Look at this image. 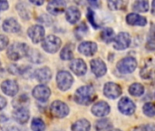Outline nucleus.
<instances>
[{"label":"nucleus","instance_id":"2f4dec72","mask_svg":"<svg viewBox=\"0 0 155 131\" xmlns=\"http://www.w3.org/2000/svg\"><path fill=\"white\" fill-rule=\"evenodd\" d=\"M143 112L150 118L154 117V105L153 103H146L143 106Z\"/></svg>","mask_w":155,"mask_h":131},{"label":"nucleus","instance_id":"412c9836","mask_svg":"<svg viewBox=\"0 0 155 131\" xmlns=\"http://www.w3.org/2000/svg\"><path fill=\"white\" fill-rule=\"evenodd\" d=\"M126 22L129 25H132V26H144L147 24V19L144 16H140L138 14L131 13V14L127 15V16H126Z\"/></svg>","mask_w":155,"mask_h":131},{"label":"nucleus","instance_id":"dca6fc26","mask_svg":"<svg viewBox=\"0 0 155 131\" xmlns=\"http://www.w3.org/2000/svg\"><path fill=\"white\" fill-rule=\"evenodd\" d=\"M78 50L81 54H84V56L90 57V56H93L96 53L97 45L92 41H84L79 45Z\"/></svg>","mask_w":155,"mask_h":131},{"label":"nucleus","instance_id":"ea45409f","mask_svg":"<svg viewBox=\"0 0 155 131\" xmlns=\"http://www.w3.org/2000/svg\"><path fill=\"white\" fill-rule=\"evenodd\" d=\"M89 4L92 5H94V7H98L101 3L99 1H89Z\"/></svg>","mask_w":155,"mask_h":131},{"label":"nucleus","instance_id":"5701e85b","mask_svg":"<svg viewBox=\"0 0 155 131\" xmlns=\"http://www.w3.org/2000/svg\"><path fill=\"white\" fill-rule=\"evenodd\" d=\"M90 129H91V124L88 120L84 119L77 120L72 126L73 131H90Z\"/></svg>","mask_w":155,"mask_h":131},{"label":"nucleus","instance_id":"f8f14e48","mask_svg":"<svg viewBox=\"0 0 155 131\" xmlns=\"http://www.w3.org/2000/svg\"><path fill=\"white\" fill-rule=\"evenodd\" d=\"M119 110L124 115H132L135 111V104L128 98H123L118 103Z\"/></svg>","mask_w":155,"mask_h":131},{"label":"nucleus","instance_id":"aec40b11","mask_svg":"<svg viewBox=\"0 0 155 131\" xmlns=\"http://www.w3.org/2000/svg\"><path fill=\"white\" fill-rule=\"evenodd\" d=\"M35 78L41 83H47L52 78V72L49 67H41L35 72Z\"/></svg>","mask_w":155,"mask_h":131},{"label":"nucleus","instance_id":"423d86ee","mask_svg":"<svg viewBox=\"0 0 155 131\" xmlns=\"http://www.w3.org/2000/svg\"><path fill=\"white\" fill-rule=\"evenodd\" d=\"M51 113L54 117L58 119H63L69 114V108L68 106L59 100H56L51 104L50 107Z\"/></svg>","mask_w":155,"mask_h":131},{"label":"nucleus","instance_id":"b1692460","mask_svg":"<svg viewBox=\"0 0 155 131\" xmlns=\"http://www.w3.org/2000/svg\"><path fill=\"white\" fill-rule=\"evenodd\" d=\"M95 129L96 131H111L113 129L112 122L107 119L98 120L95 125Z\"/></svg>","mask_w":155,"mask_h":131},{"label":"nucleus","instance_id":"20e7f679","mask_svg":"<svg viewBox=\"0 0 155 131\" xmlns=\"http://www.w3.org/2000/svg\"><path fill=\"white\" fill-rule=\"evenodd\" d=\"M61 44L62 41L61 39L56 36H47L42 43V47L48 53H55L59 50V48L61 47Z\"/></svg>","mask_w":155,"mask_h":131},{"label":"nucleus","instance_id":"f704fd0d","mask_svg":"<svg viewBox=\"0 0 155 131\" xmlns=\"http://www.w3.org/2000/svg\"><path fill=\"white\" fill-rule=\"evenodd\" d=\"M87 17L90 21V23L94 26V27H98V25L95 23V20H94V13L93 12L92 9H88V12H87Z\"/></svg>","mask_w":155,"mask_h":131},{"label":"nucleus","instance_id":"9d476101","mask_svg":"<svg viewBox=\"0 0 155 131\" xmlns=\"http://www.w3.org/2000/svg\"><path fill=\"white\" fill-rule=\"evenodd\" d=\"M51 95V90L45 85H39L36 86L33 89V96L35 98L41 102H45Z\"/></svg>","mask_w":155,"mask_h":131},{"label":"nucleus","instance_id":"a878e982","mask_svg":"<svg viewBox=\"0 0 155 131\" xmlns=\"http://www.w3.org/2000/svg\"><path fill=\"white\" fill-rule=\"evenodd\" d=\"M26 57H28V59L34 63H41L43 62V56L35 49H32V50H29L28 49V52H27V55Z\"/></svg>","mask_w":155,"mask_h":131},{"label":"nucleus","instance_id":"0eeeda50","mask_svg":"<svg viewBox=\"0 0 155 131\" xmlns=\"http://www.w3.org/2000/svg\"><path fill=\"white\" fill-rule=\"evenodd\" d=\"M114 47L117 50H124L129 47L131 44V36L126 32H121L114 39Z\"/></svg>","mask_w":155,"mask_h":131},{"label":"nucleus","instance_id":"6e6552de","mask_svg":"<svg viewBox=\"0 0 155 131\" xmlns=\"http://www.w3.org/2000/svg\"><path fill=\"white\" fill-rule=\"evenodd\" d=\"M104 94L105 97H107L110 99H115L122 95V88L116 83L108 82L104 85Z\"/></svg>","mask_w":155,"mask_h":131},{"label":"nucleus","instance_id":"9b49d317","mask_svg":"<svg viewBox=\"0 0 155 131\" xmlns=\"http://www.w3.org/2000/svg\"><path fill=\"white\" fill-rule=\"evenodd\" d=\"M66 8V2L63 0H54L50 1L47 5V11L54 16L62 14Z\"/></svg>","mask_w":155,"mask_h":131},{"label":"nucleus","instance_id":"4be33fe9","mask_svg":"<svg viewBox=\"0 0 155 131\" xmlns=\"http://www.w3.org/2000/svg\"><path fill=\"white\" fill-rule=\"evenodd\" d=\"M81 18V12L76 6H70L66 10V20L71 24H75Z\"/></svg>","mask_w":155,"mask_h":131},{"label":"nucleus","instance_id":"37998d69","mask_svg":"<svg viewBox=\"0 0 155 131\" xmlns=\"http://www.w3.org/2000/svg\"><path fill=\"white\" fill-rule=\"evenodd\" d=\"M111 131H122V130H120V129H113V130H111Z\"/></svg>","mask_w":155,"mask_h":131},{"label":"nucleus","instance_id":"4c0bfd02","mask_svg":"<svg viewBox=\"0 0 155 131\" xmlns=\"http://www.w3.org/2000/svg\"><path fill=\"white\" fill-rule=\"evenodd\" d=\"M6 106V100L5 98H3L2 96H0V110H2L3 109H5Z\"/></svg>","mask_w":155,"mask_h":131},{"label":"nucleus","instance_id":"2eb2a0df","mask_svg":"<svg viewBox=\"0 0 155 131\" xmlns=\"http://www.w3.org/2000/svg\"><path fill=\"white\" fill-rule=\"evenodd\" d=\"M70 69L77 76H84L87 71L85 62L81 58L74 59L70 64Z\"/></svg>","mask_w":155,"mask_h":131},{"label":"nucleus","instance_id":"79ce46f5","mask_svg":"<svg viewBox=\"0 0 155 131\" xmlns=\"http://www.w3.org/2000/svg\"><path fill=\"white\" fill-rule=\"evenodd\" d=\"M5 131H19L18 130V129H16V128H15V127H9L8 128V129H5Z\"/></svg>","mask_w":155,"mask_h":131},{"label":"nucleus","instance_id":"39448f33","mask_svg":"<svg viewBox=\"0 0 155 131\" xmlns=\"http://www.w3.org/2000/svg\"><path fill=\"white\" fill-rule=\"evenodd\" d=\"M137 67V62L135 58L128 57L120 60L117 64V69L122 74H130L133 73Z\"/></svg>","mask_w":155,"mask_h":131},{"label":"nucleus","instance_id":"f03ea898","mask_svg":"<svg viewBox=\"0 0 155 131\" xmlns=\"http://www.w3.org/2000/svg\"><path fill=\"white\" fill-rule=\"evenodd\" d=\"M28 47L25 43H14L7 49V57L13 61H17L27 55Z\"/></svg>","mask_w":155,"mask_h":131},{"label":"nucleus","instance_id":"4468645a","mask_svg":"<svg viewBox=\"0 0 155 131\" xmlns=\"http://www.w3.org/2000/svg\"><path fill=\"white\" fill-rule=\"evenodd\" d=\"M1 89L5 95L9 97H14L18 92V84L15 80L7 79L1 84Z\"/></svg>","mask_w":155,"mask_h":131},{"label":"nucleus","instance_id":"7ed1b4c3","mask_svg":"<svg viewBox=\"0 0 155 131\" xmlns=\"http://www.w3.org/2000/svg\"><path fill=\"white\" fill-rule=\"evenodd\" d=\"M56 83H57V87L60 90L65 91L72 87V85L74 83V78L69 72L62 70L57 73Z\"/></svg>","mask_w":155,"mask_h":131},{"label":"nucleus","instance_id":"ddd939ff","mask_svg":"<svg viewBox=\"0 0 155 131\" xmlns=\"http://www.w3.org/2000/svg\"><path fill=\"white\" fill-rule=\"evenodd\" d=\"M91 65V69L93 71V73L100 78V77H103L105 75L106 71H107V67H106V65L105 63L100 59V58H95V59H93L90 63Z\"/></svg>","mask_w":155,"mask_h":131},{"label":"nucleus","instance_id":"58836bf2","mask_svg":"<svg viewBox=\"0 0 155 131\" xmlns=\"http://www.w3.org/2000/svg\"><path fill=\"white\" fill-rule=\"evenodd\" d=\"M143 130L144 131H155L154 125L153 124H148L145 127H143Z\"/></svg>","mask_w":155,"mask_h":131},{"label":"nucleus","instance_id":"393cba45","mask_svg":"<svg viewBox=\"0 0 155 131\" xmlns=\"http://www.w3.org/2000/svg\"><path fill=\"white\" fill-rule=\"evenodd\" d=\"M133 9L137 12H142V13L147 12L149 10V2L146 0H138L134 3Z\"/></svg>","mask_w":155,"mask_h":131},{"label":"nucleus","instance_id":"1a4fd4ad","mask_svg":"<svg viewBox=\"0 0 155 131\" xmlns=\"http://www.w3.org/2000/svg\"><path fill=\"white\" fill-rule=\"evenodd\" d=\"M45 29L40 25H35L29 27L27 34L30 37V39L33 41V43L37 44L41 42L45 37Z\"/></svg>","mask_w":155,"mask_h":131},{"label":"nucleus","instance_id":"cd10ccee","mask_svg":"<svg viewBox=\"0 0 155 131\" xmlns=\"http://www.w3.org/2000/svg\"><path fill=\"white\" fill-rule=\"evenodd\" d=\"M101 36L105 43H111L114 39V31L109 27L104 28L101 33Z\"/></svg>","mask_w":155,"mask_h":131},{"label":"nucleus","instance_id":"c756f323","mask_svg":"<svg viewBox=\"0 0 155 131\" xmlns=\"http://www.w3.org/2000/svg\"><path fill=\"white\" fill-rule=\"evenodd\" d=\"M60 57L63 60H71L72 58H74V53H73V49L71 45H66L60 53Z\"/></svg>","mask_w":155,"mask_h":131},{"label":"nucleus","instance_id":"e433bc0d","mask_svg":"<svg viewBox=\"0 0 155 131\" xmlns=\"http://www.w3.org/2000/svg\"><path fill=\"white\" fill-rule=\"evenodd\" d=\"M8 9V2L5 0H0V11Z\"/></svg>","mask_w":155,"mask_h":131},{"label":"nucleus","instance_id":"bb28decb","mask_svg":"<svg viewBox=\"0 0 155 131\" xmlns=\"http://www.w3.org/2000/svg\"><path fill=\"white\" fill-rule=\"evenodd\" d=\"M129 92L133 96L135 97H140L144 93V87L141 85L140 83H134L130 86L129 88Z\"/></svg>","mask_w":155,"mask_h":131},{"label":"nucleus","instance_id":"7c9ffc66","mask_svg":"<svg viewBox=\"0 0 155 131\" xmlns=\"http://www.w3.org/2000/svg\"><path fill=\"white\" fill-rule=\"evenodd\" d=\"M31 129L33 131H44L45 129V124L41 119L35 118L32 120Z\"/></svg>","mask_w":155,"mask_h":131},{"label":"nucleus","instance_id":"a211bd4d","mask_svg":"<svg viewBox=\"0 0 155 131\" xmlns=\"http://www.w3.org/2000/svg\"><path fill=\"white\" fill-rule=\"evenodd\" d=\"M30 114H29V110L26 108H18L15 109L13 112V118L14 119L19 123V124H25L28 119H29Z\"/></svg>","mask_w":155,"mask_h":131},{"label":"nucleus","instance_id":"a19ab883","mask_svg":"<svg viewBox=\"0 0 155 131\" xmlns=\"http://www.w3.org/2000/svg\"><path fill=\"white\" fill-rule=\"evenodd\" d=\"M31 4H34V5H41L44 4V1H35V0H31L30 1Z\"/></svg>","mask_w":155,"mask_h":131},{"label":"nucleus","instance_id":"c9c22d12","mask_svg":"<svg viewBox=\"0 0 155 131\" xmlns=\"http://www.w3.org/2000/svg\"><path fill=\"white\" fill-rule=\"evenodd\" d=\"M9 72L13 75H16V74H21V71H20V68L19 67H17L16 65H11L8 68Z\"/></svg>","mask_w":155,"mask_h":131},{"label":"nucleus","instance_id":"c85d7f7f","mask_svg":"<svg viewBox=\"0 0 155 131\" xmlns=\"http://www.w3.org/2000/svg\"><path fill=\"white\" fill-rule=\"evenodd\" d=\"M28 102H29V98H27V96L25 95V94H22L21 96H19L17 98H15L13 101V106L15 109H18V108H25V106L28 104Z\"/></svg>","mask_w":155,"mask_h":131},{"label":"nucleus","instance_id":"72a5a7b5","mask_svg":"<svg viewBox=\"0 0 155 131\" xmlns=\"http://www.w3.org/2000/svg\"><path fill=\"white\" fill-rule=\"evenodd\" d=\"M8 42H9V39L7 36H5L4 35H0V51L5 49L7 47Z\"/></svg>","mask_w":155,"mask_h":131},{"label":"nucleus","instance_id":"473e14b6","mask_svg":"<svg viewBox=\"0 0 155 131\" xmlns=\"http://www.w3.org/2000/svg\"><path fill=\"white\" fill-rule=\"evenodd\" d=\"M124 5H127V3H125L124 1H109L108 2V5H109L110 9H112V10L121 9L122 7H124Z\"/></svg>","mask_w":155,"mask_h":131},{"label":"nucleus","instance_id":"f257e3e1","mask_svg":"<svg viewBox=\"0 0 155 131\" xmlns=\"http://www.w3.org/2000/svg\"><path fill=\"white\" fill-rule=\"evenodd\" d=\"M95 98L94 89L90 86H84L79 88L74 95V100L79 105H90Z\"/></svg>","mask_w":155,"mask_h":131},{"label":"nucleus","instance_id":"6ab92c4d","mask_svg":"<svg viewBox=\"0 0 155 131\" xmlns=\"http://www.w3.org/2000/svg\"><path fill=\"white\" fill-rule=\"evenodd\" d=\"M3 30L7 33H17L21 30L19 23L15 18H7L3 22Z\"/></svg>","mask_w":155,"mask_h":131},{"label":"nucleus","instance_id":"f3484780","mask_svg":"<svg viewBox=\"0 0 155 131\" xmlns=\"http://www.w3.org/2000/svg\"><path fill=\"white\" fill-rule=\"evenodd\" d=\"M92 112L96 117H105L110 113V106L104 101H99L93 106Z\"/></svg>","mask_w":155,"mask_h":131}]
</instances>
